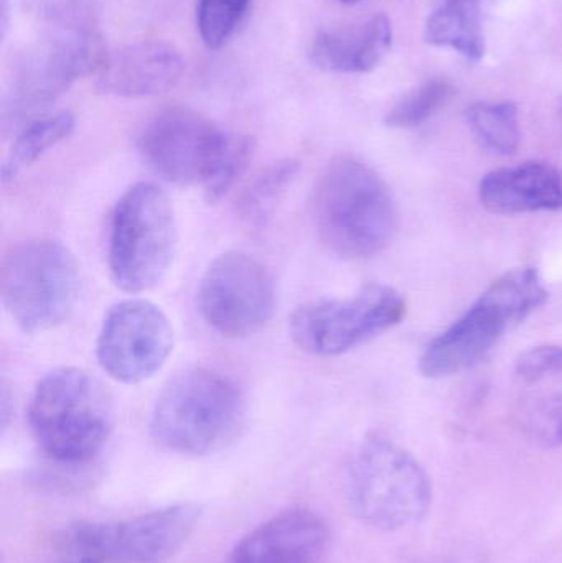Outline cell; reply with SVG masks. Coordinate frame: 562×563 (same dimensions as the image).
I'll use <instances>...</instances> for the list:
<instances>
[{"label": "cell", "instance_id": "cell-1", "mask_svg": "<svg viewBox=\"0 0 562 563\" xmlns=\"http://www.w3.org/2000/svg\"><path fill=\"white\" fill-rule=\"evenodd\" d=\"M145 161L165 180L200 185L208 201H218L236 185L253 158L247 135L223 131L194 109H162L139 137Z\"/></svg>", "mask_w": 562, "mask_h": 563}, {"label": "cell", "instance_id": "cell-2", "mask_svg": "<svg viewBox=\"0 0 562 563\" xmlns=\"http://www.w3.org/2000/svg\"><path fill=\"white\" fill-rule=\"evenodd\" d=\"M29 423L49 462L59 468H82L98 459L111 437V396L88 371L58 367L36 384Z\"/></svg>", "mask_w": 562, "mask_h": 563}, {"label": "cell", "instance_id": "cell-3", "mask_svg": "<svg viewBox=\"0 0 562 563\" xmlns=\"http://www.w3.org/2000/svg\"><path fill=\"white\" fill-rule=\"evenodd\" d=\"M313 218L323 243L346 260H366L386 250L398 220L385 181L350 155L330 162L320 177Z\"/></svg>", "mask_w": 562, "mask_h": 563}, {"label": "cell", "instance_id": "cell-4", "mask_svg": "<svg viewBox=\"0 0 562 563\" xmlns=\"http://www.w3.org/2000/svg\"><path fill=\"white\" fill-rule=\"evenodd\" d=\"M243 420L244 399L236 383L197 367L164 387L152 410L151 435L168 452L203 456L230 445Z\"/></svg>", "mask_w": 562, "mask_h": 563}, {"label": "cell", "instance_id": "cell-5", "mask_svg": "<svg viewBox=\"0 0 562 563\" xmlns=\"http://www.w3.org/2000/svg\"><path fill=\"white\" fill-rule=\"evenodd\" d=\"M46 16L45 32L13 56L5 121H22L42 111L76 79L98 73L108 55L101 36L78 9Z\"/></svg>", "mask_w": 562, "mask_h": 563}, {"label": "cell", "instance_id": "cell-6", "mask_svg": "<svg viewBox=\"0 0 562 563\" xmlns=\"http://www.w3.org/2000/svg\"><path fill=\"white\" fill-rule=\"evenodd\" d=\"M346 498L353 515L378 531H399L428 515L432 486L421 463L393 440L370 435L346 468Z\"/></svg>", "mask_w": 562, "mask_h": 563}, {"label": "cell", "instance_id": "cell-7", "mask_svg": "<svg viewBox=\"0 0 562 563\" xmlns=\"http://www.w3.org/2000/svg\"><path fill=\"white\" fill-rule=\"evenodd\" d=\"M547 300L548 291L537 269L525 267L504 274L464 317L426 347L419 361L421 373L439 379L469 369Z\"/></svg>", "mask_w": 562, "mask_h": 563}, {"label": "cell", "instance_id": "cell-8", "mask_svg": "<svg viewBox=\"0 0 562 563\" xmlns=\"http://www.w3.org/2000/svg\"><path fill=\"white\" fill-rule=\"evenodd\" d=\"M79 290L78 261L59 241H25L3 257V307L25 333H43L65 323L78 305Z\"/></svg>", "mask_w": 562, "mask_h": 563}, {"label": "cell", "instance_id": "cell-9", "mask_svg": "<svg viewBox=\"0 0 562 563\" xmlns=\"http://www.w3.org/2000/svg\"><path fill=\"white\" fill-rule=\"evenodd\" d=\"M177 250V221L167 194L142 181L112 211L108 261L121 290L141 294L164 279Z\"/></svg>", "mask_w": 562, "mask_h": 563}, {"label": "cell", "instance_id": "cell-10", "mask_svg": "<svg viewBox=\"0 0 562 563\" xmlns=\"http://www.w3.org/2000/svg\"><path fill=\"white\" fill-rule=\"evenodd\" d=\"M405 297L388 285H368L343 300L302 305L290 317L294 343L316 356H339L401 323Z\"/></svg>", "mask_w": 562, "mask_h": 563}, {"label": "cell", "instance_id": "cell-11", "mask_svg": "<svg viewBox=\"0 0 562 563\" xmlns=\"http://www.w3.org/2000/svg\"><path fill=\"white\" fill-rule=\"evenodd\" d=\"M198 307L205 321L221 336H253L273 318L276 287L260 261L230 251L205 271L198 287Z\"/></svg>", "mask_w": 562, "mask_h": 563}, {"label": "cell", "instance_id": "cell-12", "mask_svg": "<svg viewBox=\"0 0 562 563\" xmlns=\"http://www.w3.org/2000/svg\"><path fill=\"white\" fill-rule=\"evenodd\" d=\"M201 518L197 503H178L122 522H81L69 541L82 554L118 563H164L188 541Z\"/></svg>", "mask_w": 562, "mask_h": 563}, {"label": "cell", "instance_id": "cell-13", "mask_svg": "<svg viewBox=\"0 0 562 563\" xmlns=\"http://www.w3.org/2000/svg\"><path fill=\"white\" fill-rule=\"evenodd\" d=\"M172 350L174 328L167 314L144 298H129L109 308L96 341L99 366L124 384L151 379Z\"/></svg>", "mask_w": 562, "mask_h": 563}, {"label": "cell", "instance_id": "cell-14", "mask_svg": "<svg viewBox=\"0 0 562 563\" xmlns=\"http://www.w3.org/2000/svg\"><path fill=\"white\" fill-rule=\"evenodd\" d=\"M514 410L535 445H562V347L538 346L521 354L514 371Z\"/></svg>", "mask_w": 562, "mask_h": 563}, {"label": "cell", "instance_id": "cell-15", "mask_svg": "<svg viewBox=\"0 0 562 563\" xmlns=\"http://www.w3.org/2000/svg\"><path fill=\"white\" fill-rule=\"evenodd\" d=\"M329 541V528L319 515L289 509L244 536L228 563H326Z\"/></svg>", "mask_w": 562, "mask_h": 563}, {"label": "cell", "instance_id": "cell-16", "mask_svg": "<svg viewBox=\"0 0 562 563\" xmlns=\"http://www.w3.org/2000/svg\"><path fill=\"white\" fill-rule=\"evenodd\" d=\"M184 69V58L168 43H132L106 55L96 73V88L115 98H152L174 88Z\"/></svg>", "mask_w": 562, "mask_h": 563}, {"label": "cell", "instance_id": "cell-17", "mask_svg": "<svg viewBox=\"0 0 562 563\" xmlns=\"http://www.w3.org/2000/svg\"><path fill=\"white\" fill-rule=\"evenodd\" d=\"M481 201L497 214L562 210V174L547 162L500 168L481 181Z\"/></svg>", "mask_w": 562, "mask_h": 563}, {"label": "cell", "instance_id": "cell-18", "mask_svg": "<svg viewBox=\"0 0 562 563\" xmlns=\"http://www.w3.org/2000/svg\"><path fill=\"white\" fill-rule=\"evenodd\" d=\"M392 43V22L378 13L352 25L317 33L310 56L323 71L362 75L373 71L383 62Z\"/></svg>", "mask_w": 562, "mask_h": 563}, {"label": "cell", "instance_id": "cell-19", "mask_svg": "<svg viewBox=\"0 0 562 563\" xmlns=\"http://www.w3.org/2000/svg\"><path fill=\"white\" fill-rule=\"evenodd\" d=\"M426 42L452 48L469 62L485 55L481 0H438L426 23Z\"/></svg>", "mask_w": 562, "mask_h": 563}, {"label": "cell", "instance_id": "cell-20", "mask_svg": "<svg viewBox=\"0 0 562 563\" xmlns=\"http://www.w3.org/2000/svg\"><path fill=\"white\" fill-rule=\"evenodd\" d=\"M75 115L63 111L45 115L26 124L10 148L9 157L2 167V184L12 181L20 172L32 167L43 155L69 137L75 131Z\"/></svg>", "mask_w": 562, "mask_h": 563}, {"label": "cell", "instance_id": "cell-21", "mask_svg": "<svg viewBox=\"0 0 562 563\" xmlns=\"http://www.w3.org/2000/svg\"><path fill=\"white\" fill-rule=\"evenodd\" d=\"M469 128L492 154L511 155L520 145V121L514 102H475L467 109Z\"/></svg>", "mask_w": 562, "mask_h": 563}, {"label": "cell", "instance_id": "cell-22", "mask_svg": "<svg viewBox=\"0 0 562 563\" xmlns=\"http://www.w3.org/2000/svg\"><path fill=\"white\" fill-rule=\"evenodd\" d=\"M299 167V162L296 161L276 162L254 178L253 184L244 190L238 208L247 227L256 230L266 227L277 203L283 200L287 188L296 178Z\"/></svg>", "mask_w": 562, "mask_h": 563}, {"label": "cell", "instance_id": "cell-23", "mask_svg": "<svg viewBox=\"0 0 562 563\" xmlns=\"http://www.w3.org/2000/svg\"><path fill=\"white\" fill-rule=\"evenodd\" d=\"M253 0H198L197 26L201 42L218 49L230 42Z\"/></svg>", "mask_w": 562, "mask_h": 563}, {"label": "cell", "instance_id": "cell-24", "mask_svg": "<svg viewBox=\"0 0 562 563\" xmlns=\"http://www.w3.org/2000/svg\"><path fill=\"white\" fill-rule=\"evenodd\" d=\"M452 95L451 82L436 78L406 95L386 115V125L396 129L418 128L434 115Z\"/></svg>", "mask_w": 562, "mask_h": 563}, {"label": "cell", "instance_id": "cell-25", "mask_svg": "<svg viewBox=\"0 0 562 563\" xmlns=\"http://www.w3.org/2000/svg\"><path fill=\"white\" fill-rule=\"evenodd\" d=\"M421 563H488L487 555L477 545L461 544L431 555Z\"/></svg>", "mask_w": 562, "mask_h": 563}, {"label": "cell", "instance_id": "cell-26", "mask_svg": "<svg viewBox=\"0 0 562 563\" xmlns=\"http://www.w3.org/2000/svg\"><path fill=\"white\" fill-rule=\"evenodd\" d=\"M0 29H2V38H5L7 30H9V0H2V9H0Z\"/></svg>", "mask_w": 562, "mask_h": 563}, {"label": "cell", "instance_id": "cell-27", "mask_svg": "<svg viewBox=\"0 0 562 563\" xmlns=\"http://www.w3.org/2000/svg\"><path fill=\"white\" fill-rule=\"evenodd\" d=\"M59 563H101V561H99V559L92 558V555L82 554L81 558Z\"/></svg>", "mask_w": 562, "mask_h": 563}, {"label": "cell", "instance_id": "cell-28", "mask_svg": "<svg viewBox=\"0 0 562 563\" xmlns=\"http://www.w3.org/2000/svg\"><path fill=\"white\" fill-rule=\"evenodd\" d=\"M342 3H349V5H352V3H359L360 0H340Z\"/></svg>", "mask_w": 562, "mask_h": 563}, {"label": "cell", "instance_id": "cell-29", "mask_svg": "<svg viewBox=\"0 0 562 563\" xmlns=\"http://www.w3.org/2000/svg\"><path fill=\"white\" fill-rule=\"evenodd\" d=\"M560 112H561V115H562V98H561V101H560Z\"/></svg>", "mask_w": 562, "mask_h": 563}]
</instances>
